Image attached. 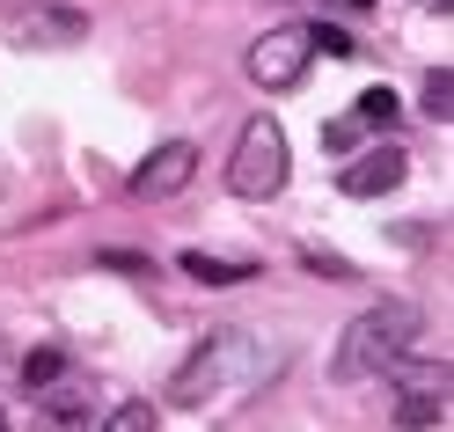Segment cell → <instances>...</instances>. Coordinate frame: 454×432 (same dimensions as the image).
I'll return each instance as SVG.
<instances>
[{
    "instance_id": "obj_16",
    "label": "cell",
    "mask_w": 454,
    "mask_h": 432,
    "mask_svg": "<svg viewBox=\"0 0 454 432\" xmlns=\"http://www.w3.org/2000/svg\"><path fill=\"white\" fill-rule=\"evenodd\" d=\"M308 37H316V51H352V37H345V30H308Z\"/></svg>"
},
{
    "instance_id": "obj_4",
    "label": "cell",
    "mask_w": 454,
    "mask_h": 432,
    "mask_svg": "<svg viewBox=\"0 0 454 432\" xmlns=\"http://www.w3.org/2000/svg\"><path fill=\"white\" fill-rule=\"evenodd\" d=\"M308 59H316V37H308V22H278V30H264L257 44H249V81L257 89H271V96H286V89H301V74H308Z\"/></svg>"
},
{
    "instance_id": "obj_12",
    "label": "cell",
    "mask_w": 454,
    "mask_h": 432,
    "mask_svg": "<svg viewBox=\"0 0 454 432\" xmlns=\"http://www.w3.org/2000/svg\"><path fill=\"white\" fill-rule=\"evenodd\" d=\"M67 366H74V359L59 352V344H37V352L22 359V389H59V381H67Z\"/></svg>"
},
{
    "instance_id": "obj_10",
    "label": "cell",
    "mask_w": 454,
    "mask_h": 432,
    "mask_svg": "<svg viewBox=\"0 0 454 432\" xmlns=\"http://www.w3.org/2000/svg\"><path fill=\"white\" fill-rule=\"evenodd\" d=\"M184 279H198V286H249V279H257V264H235V256L184 249Z\"/></svg>"
},
{
    "instance_id": "obj_18",
    "label": "cell",
    "mask_w": 454,
    "mask_h": 432,
    "mask_svg": "<svg viewBox=\"0 0 454 432\" xmlns=\"http://www.w3.org/2000/svg\"><path fill=\"white\" fill-rule=\"evenodd\" d=\"M433 8H454V0H433Z\"/></svg>"
},
{
    "instance_id": "obj_17",
    "label": "cell",
    "mask_w": 454,
    "mask_h": 432,
    "mask_svg": "<svg viewBox=\"0 0 454 432\" xmlns=\"http://www.w3.org/2000/svg\"><path fill=\"white\" fill-rule=\"evenodd\" d=\"M345 8H374V0H345Z\"/></svg>"
},
{
    "instance_id": "obj_11",
    "label": "cell",
    "mask_w": 454,
    "mask_h": 432,
    "mask_svg": "<svg viewBox=\"0 0 454 432\" xmlns=\"http://www.w3.org/2000/svg\"><path fill=\"white\" fill-rule=\"evenodd\" d=\"M352 125H366V132H395V125H403V103H395V89H366V96L352 103Z\"/></svg>"
},
{
    "instance_id": "obj_1",
    "label": "cell",
    "mask_w": 454,
    "mask_h": 432,
    "mask_svg": "<svg viewBox=\"0 0 454 432\" xmlns=\"http://www.w3.org/2000/svg\"><path fill=\"white\" fill-rule=\"evenodd\" d=\"M418 330H425V315H418L411 301H374V308H359L352 323L337 330L330 373H337V381H381V373L418 344Z\"/></svg>"
},
{
    "instance_id": "obj_3",
    "label": "cell",
    "mask_w": 454,
    "mask_h": 432,
    "mask_svg": "<svg viewBox=\"0 0 454 432\" xmlns=\"http://www.w3.org/2000/svg\"><path fill=\"white\" fill-rule=\"evenodd\" d=\"M286 169H294L286 125H278V118H249L235 132V154H227V191H235V198H278V191H286Z\"/></svg>"
},
{
    "instance_id": "obj_14",
    "label": "cell",
    "mask_w": 454,
    "mask_h": 432,
    "mask_svg": "<svg viewBox=\"0 0 454 432\" xmlns=\"http://www.w3.org/2000/svg\"><path fill=\"white\" fill-rule=\"evenodd\" d=\"M418 96H425V118H447V110H454V74H447V67H440V74H425V89H418Z\"/></svg>"
},
{
    "instance_id": "obj_8",
    "label": "cell",
    "mask_w": 454,
    "mask_h": 432,
    "mask_svg": "<svg viewBox=\"0 0 454 432\" xmlns=\"http://www.w3.org/2000/svg\"><path fill=\"white\" fill-rule=\"evenodd\" d=\"M395 425H403V432H433V425H447V389H440V381L403 389V396H395Z\"/></svg>"
},
{
    "instance_id": "obj_7",
    "label": "cell",
    "mask_w": 454,
    "mask_h": 432,
    "mask_svg": "<svg viewBox=\"0 0 454 432\" xmlns=\"http://www.w3.org/2000/svg\"><path fill=\"white\" fill-rule=\"evenodd\" d=\"M403 177H411L403 147H374V154L345 161V177H337V191H345V198H388V191L403 184Z\"/></svg>"
},
{
    "instance_id": "obj_2",
    "label": "cell",
    "mask_w": 454,
    "mask_h": 432,
    "mask_svg": "<svg viewBox=\"0 0 454 432\" xmlns=\"http://www.w3.org/2000/svg\"><path fill=\"white\" fill-rule=\"evenodd\" d=\"M249 373H257V337L249 330H213V337L191 344V359L176 373H168V403H176V411H206L220 389L249 381Z\"/></svg>"
},
{
    "instance_id": "obj_15",
    "label": "cell",
    "mask_w": 454,
    "mask_h": 432,
    "mask_svg": "<svg viewBox=\"0 0 454 432\" xmlns=\"http://www.w3.org/2000/svg\"><path fill=\"white\" fill-rule=\"evenodd\" d=\"M352 139H359V125H352V118H337V125H323V147H330V154H352Z\"/></svg>"
},
{
    "instance_id": "obj_9",
    "label": "cell",
    "mask_w": 454,
    "mask_h": 432,
    "mask_svg": "<svg viewBox=\"0 0 454 432\" xmlns=\"http://www.w3.org/2000/svg\"><path fill=\"white\" fill-rule=\"evenodd\" d=\"M30 432H96V418H89V403H81V396H44L37 403V411H30Z\"/></svg>"
},
{
    "instance_id": "obj_19",
    "label": "cell",
    "mask_w": 454,
    "mask_h": 432,
    "mask_svg": "<svg viewBox=\"0 0 454 432\" xmlns=\"http://www.w3.org/2000/svg\"><path fill=\"white\" fill-rule=\"evenodd\" d=\"M0 432H8V418H0Z\"/></svg>"
},
{
    "instance_id": "obj_5",
    "label": "cell",
    "mask_w": 454,
    "mask_h": 432,
    "mask_svg": "<svg viewBox=\"0 0 454 432\" xmlns=\"http://www.w3.org/2000/svg\"><path fill=\"white\" fill-rule=\"evenodd\" d=\"M8 37H15V44H30V51H67V44L89 37V15L67 8V0H30V8L8 22Z\"/></svg>"
},
{
    "instance_id": "obj_6",
    "label": "cell",
    "mask_w": 454,
    "mask_h": 432,
    "mask_svg": "<svg viewBox=\"0 0 454 432\" xmlns=\"http://www.w3.org/2000/svg\"><path fill=\"white\" fill-rule=\"evenodd\" d=\"M191 177H198V147H191V139H161V147L132 169V184H125V191H132V198H147V206H161V198H176Z\"/></svg>"
},
{
    "instance_id": "obj_13",
    "label": "cell",
    "mask_w": 454,
    "mask_h": 432,
    "mask_svg": "<svg viewBox=\"0 0 454 432\" xmlns=\"http://www.w3.org/2000/svg\"><path fill=\"white\" fill-rule=\"evenodd\" d=\"M96 432H154V403H118Z\"/></svg>"
}]
</instances>
